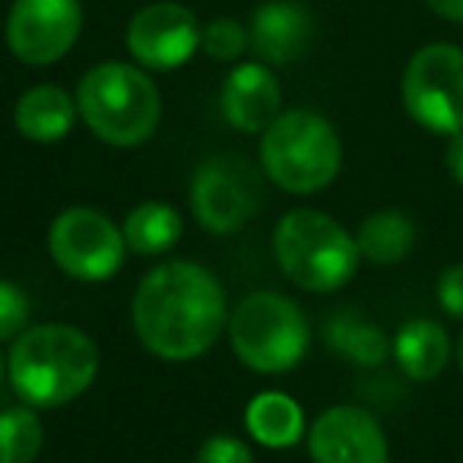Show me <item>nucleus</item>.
Wrapping results in <instances>:
<instances>
[{
  "instance_id": "1",
  "label": "nucleus",
  "mask_w": 463,
  "mask_h": 463,
  "mask_svg": "<svg viewBox=\"0 0 463 463\" xmlns=\"http://www.w3.org/2000/svg\"><path fill=\"white\" fill-rule=\"evenodd\" d=\"M225 327V292L194 260L159 264L134 292V330L153 355L187 362L203 355Z\"/></svg>"
},
{
  "instance_id": "2",
  "label": "nucleus",
  "mask_w": 463,
  "mask_h": 463,
  "mask_svg": "<svg viewBox=\"0 0 463 463\" xmlns=\"http://www.w3.org/2000/svg\"><path fill=\"white\" fill-rule=\"evenodd\" d=\"M99 349L71 324H42L16 336L10 349L14 391L33 406H64L90 391Z\"/></svg>"
},
{
  "instance_id": "3",
  "label": "nucleus",
  "mask_w": 463,
  "mask_h": 463,
  "mask_svg": "<svg viewBox=\"0 0 463 463\" xmlns=\"http://www.w3.org/2000/svg\"><path fill=\"white\" fill-rule=\"evenodd\" d=\"M77 109L99 140L124 149L146 143L162 115L153 80L121 61H105L80 80Z\"/></svg>"
},
{
  "instance_id": "4",
  "label": "nucleus",
  "mask_w": 463,
  "mask_h": 463,
  "mask_svg": "<svg viewBox=\"0 0 463 463\" xmlns=\"http://www.w3.org/2000/svg\"><path fill=\"white\" fill-rule=\"evenodd\" d=\"M273 251L283 273L308 292H334L359 270V245L336 219L317 210H292L279 219Z\"/></svg>"
},
{
  "instance_id": "5",
  "label": "nucleus",
  "mask_w": 463,
  "mask_h": 463,
  "mask_svg": "<svg viewBox=\"0 0 463 463\" xmlns=\"http://www.w3.org/2000/svg\"><path fill=\"white\" fill-rule=\"evenodd\" d=\"M343 146L334 124L315 111H283L260 140L267 178L289 194H315L336 178Z\"/></svg>"
},
{
  "instance_id": "6",
  "label": "nucleus",
  "mask_w": 463,
  "mask_h": 463,
  "mask_svg": "<svg viewBox=\"0 0 463 463\" xmlns=\"http://www.w3.org/2000/svg\"><path fill=\"white\" fill-rule=\"evenodd\" d=\"M232 349L251 372L283 374L308 353V321L292 298L251 292L229 317Z\"/></svg>"
},
{
  "instance_id": "7",
  "label": "nucleus",
  "mask_w": 463,
  "mask_h": 463,
  "mask_svg": "<svg viewBox=\"0 0 463 463\" xmlns=\"http://www.w3.org/2000/svg\"><path fill=\"white\" fill-rule=\"evenodd\" d=\"M403 105L416 124L431 134L463 130V52L435 42L412 54L403 73Z\"/></svg>"
},
{
  "instance_id": "8",
  "label": "nucleus",
  "mask_w": 463,
  "mask_h": 463,
  "mask_svg": "<svg viewBox=\"0 0 463 463\" xmlns=\"http://www.w3.org/2000/svg\"><path fill=\"white\" fill-rule=\"evenodd\" d=\"M124 232L92 206H71L52 222L48 251L52 260L73 279L102 283L115 277L124 260Z\"/></svg>"
},
{
  "instance_id": "9",
  "label": "nucleus",
  "mask_w": 463,
  "mask_h": 463,
  "mask_svg": "<svg viewBox=\"0 0 463 463\" xmlns=\"http://www.w3.org/2000/svg\"><path fill=\"white\" fill-rule=\"evenodd\" d=\"M260 178L241 159L216 156L206 159L194 172L191 181V210L197 222L213 235L235 232L258 213Z\"/></svg>"
},
{
  "instance_id": "10",
  "label": "nucleus",
  "mask_w": 463,
  "mask_h": 463,
  "mask_svg": "<svg viewBox=\"0 0 463 463\" xmlns=\"http://www.w3.org/2000/svg\"><path fill=\"white\" fill-rule=\"evenodd\" d=\"M80 29V0H14L7 16V45L23 64L45 67L77 45Z\"/></svg>"
},
{
  "instance_id": "11",
  "label": "nucleus",
  "mask_w": 463,
  "mask_h": 463,
  "mask_svg": "<svg viewBox=\"0 0 463 463\" xmlns=\"http://www.w3.org/2000/svg\"><path fill=\"white\" fill-rule=\"evenodd\" d=\"M197 16L181 4H149L130 20L128 48L149 71H175L187 64L200 48Z\"/></svg>"
},
{
  "instance_id": "12",
  "label": "nucleus",
  "mask_w": 463,
  "mask_h": 463,
  "mask_svg": "<svg viewBox=\"0 0 463 463\" xmlns=\"http://www.w3.org/2000/svg\"><path fill=\"white\" fill-rule=\"evenodd\" d=\"M315 463H391L378 419L362 406H330L308 431Z\"/></svg>"
},
{
  "instance_id": "13",
  "label": "nucleus",
  "mask_w": 463,
  "mask_h": 463,
  "mask_svg": "<svg viewBox=\"0 0 463 463\" xmlns=\"http://www.w3.org/2000/svg\"><path fill=\"white\" fill-rule=\"evenodd\" d=\"M222 115L232 128L245 134H264L283 111V92L273 77L270 67L264 64H239L222 83Z\"/></svg>"
},
{
  "instance_id": "14",
  "label": "nucleus",
  "mask_w": 463,
  "mask_h": 463,
  "mask_svg": "<svg viewBox=\"0 0 463 463\" xmlns=\"http://www.w3.org/2000/svg\"><path fill=\"white\" fill-rule=\"evenodd\" d=\"M251 45L267 64H296L315 39V23L302 4L292 0H267L251 16Z\"/></svg>"
},
{
  "instance_id": "15",
  "label": "nucleus",
  "mask_w": 463,
  "mask_h": 463,
  "mask_svg": "<svg viewBox=\"0 0 463 463\" xmlns=\"http://www.w3.org/2000/svg\"><path fill=\"white\" fill-rule=\"evenodd\" d=\"M77 111L80 109L71 92L54 83H42L20 96L14 121H16V130H20L26 140L58 143L71 134L73 121H77Z\"/></svg>"
},
{
  "instance_id": "16",
  "label": "nucleus",
  "mask_w": 463,
  "mask_h": 463,
  "mask_svg": "<svg viewBox=\"0 0 463 463\" xmlns=\"http://www.w3.org/2000/svg\"><path fill=\"white\" fill-rule=\"evenodd\" d=\"M393 359L412 381H431L448 368L450 340L435 321H406L393 336Z\"/></svg>"
},
{
  "instance_id": "17",
  "label": "nucleus",
  "mask_w": 463,
  "mask_h": 463,
  "mask_svg": "<svg viewBox=\"0 0 463 463\" xmlns=\"http://www.w3.org/2000/svg\"><path fill=\"white\" fill-rule=\"evenodd\" d=\"M355 245L368 264H400L416 245V222L403 210H378L359 225Z\"/></svg>"
},
{
  "instance_id": "18",
  "label": "nucleus",
  "mask_w": 463,
  "mask_h": 463,
  "mask_svg": "<svg viewBox=\"0 0 463 463\" xmlns=\"http://www.w3.org/2000/svg\"><path fill=\"white\" fill-rule=\"evenodd\" d=\"M245 425L264 448H292L305 431V412L292 397L267 391L248 403Z\"/></svg>"
},
{
  "instance_id": "19",
  "label": "nucleus",
  "mask_w": 463,
  "mask_h": 463,
  "mask_svg": "<svg viewBox=\"0 0 463 463\" xmlns=\"http://www.w3.org/2000/svg\"><path fill=\"white\" fill-rule=\"evenodd\" d=\"M124 241L137 254H162L181 239V216L162 200H146L134 206L124 219Z\"/></svg>"
},
{
  "instance_id": "20",
  "label": "nucleus",
  "mask_w": 463,
  "mask_h": 463,
  "mask_svg": "<svg viewBox=\"0 0 463 463\" xmlns=\"http://www.w3.org/2000/svg\"><path fill=\"white\" fill-rule=\"evenodd\" d=\"M327 340L336 353L359 362V365H381L393 353V343L387 340L384 330L362 321L353 311H343L327 324Z\"/></svg>"
},
{
  "instance_id": "21",
  "label": "nucleus",
  "mask_w": 463,
  "mask_h": 463,
  "mask_svg": "<svg viewBox=\"0 0 463 463\" xmlns=\"http://www.w3.org/2000/svg\"><path fill=\"white\" fill-rule=\"evenodd\" d=\"M45 444V425L29 406L0 412V463H35Z\"/></svg>"
},
{
  "instance_id": "22",
  "label": "nucleus",
  "mask_w": 463,
  "mask_h": 463,
  "mask_svg": "<svg viewBox=\"0 0 463 463\" xmlns=\"http://www.w3.org/2000/svg\"><path fill=\"white\" fill-rule=\"evenodd\" d=\"M248 42H251V33L239 20H229V16L206 23L203 35H200V48L213 61H239L245 54Z\"/></svg>"
},
{
  "instance_id": "23",
  "label": "nucleus",
  "mask_w": 463,
  "mask_h": 463,
  "mask_svg": "<svg viewBox=\"0 0 463 463\" xmlns=\"http://www.w3.org/2000/svg\"><path fill=\"white\" fill-rule=\"evenodd\" d=\"M29 321V296L10 279H0V340H16Z\"/></svg>"
},
{
  "instance_id": "24",
  "label": "nucleus",
  "mask_w": 463,
  "mask_h": 463,
  "mask_svg": "<svg viewBox=\"0 0 463 463\" xmlns=\"http://www.w3.org/2000/svg\"><path fill=\"white\" fill-rule=\"evenodd\" d=\"M197 463H254V454L241 438L235 435H213L200 444Z\"/></svg>"
},
{
  "instance_id": "25",
  "label": "nucleus",
  "mask_w": 463,
  "mask_h": 463,
  "mask_svg": "<svg viewBox=\"0 0 463 463\" xmlns=\"http://www.w3.org/2000/svg\"><path fill=\"white\" fill-rule=\"evenodd\" d=\"M438 302L450 317L463 321V264H450L438 277Z\"/></svg>"
},
{
  "instance_id": "26",
  "label": "nucleus",
  "mask_w": 463,
  "mask_h": 463,
  "mask_svg": "<svg viewBox=\"0 0 463 463\" xmlns=\"http://www.w3.org/2000/svg\"><path fill=\"white\" fill-rule=\"evenodd\" d=\"M444 159H448V172H450V178H454L457 184L463 187V130H460V134L450 137L448 153H444Z\"/></svg>"
},
{
  "instance_id": "27",
  "label": "nucleus",
  "mask_w": 463,
  "mask_h": 463,
  "mask_svg": "<svg viewBox=\"0 0 463 463\" xmlns=\"http://www.w3.org/2000/svg\"><path fill=\"white\" fill-rule=\"evenodd\" d=\"M438 16L450 23H463V0H425Z\"/></svg>"
},
{
  "instance_id": "28",
  "label": "nucleus",
  "mask_w": 463,
  "mask_h": 463,
  "mask_svg": "<svg viewBox=\"0 0 463 463\" xmlns=\"http://www.w3.org/2000/svg\"><path fill=\"white\" fill-rule=\"evenodd\" d=\"M457 362H460V372H463V336H460V349H457Z\"/></svg>"
},
{
  "instance_id": "29",
  "label": "nucleus",
  "mask_w": 463,
  "mask_h": 463,
  "mask_svg": "<svg viewBox=\"0 0 463 463\" xmlns=\"http://www.w3.org/2000/svg\"><path fill=\"white\" fill-rule=\"evenodd\" d=\"M0 378H4V353H0Z\"/></svg>"
}]
</instances>
